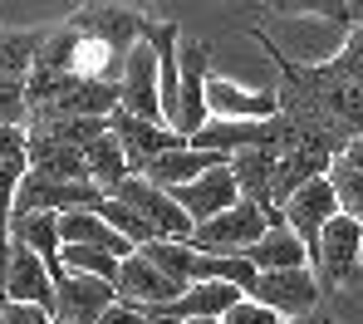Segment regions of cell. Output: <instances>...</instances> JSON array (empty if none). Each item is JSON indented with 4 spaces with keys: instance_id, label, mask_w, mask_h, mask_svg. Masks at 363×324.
<instances>
[{
    "instance_id": "1",
    "label": "cell",
    "mask_w": 363,
    "mask_h": 324,
    "mask_svg": "<svg viewBox=\"0 0 363 324\" xmlns=\"http://www.w3.org/2000/svg\"><path fill=\"white\" fill-rule=\"evenodd\" d=\"M280 221H285V211H265V206H255V201H241V206H231L226 216L196 226L186 246L201 251V256H250V251L265 241V231L280 226Z\"/></svg>"
},
{
    "instance_id": "2",
    "label": "cell",
    "mask_w": 363,
    "mask_h": 324,
    "mask_svg": "<svg viewBox=\"0 0 363 324\" xmlns=\"http://www.w3.org/2000/svg\"><path fill=\"white\" fill-rule=\"evenodd\" d=\"M206 84H211V45L196 40V35H182L177 50V113H172V133H182L186 143L211 123V108H206Z\"/></svg>"
},
{
    "instance_id": "3",
    "label": "cell",
    "mask_w": 363,
    "mask_h": 324,
    "mask_svg": "<svg viewBox=\"0 0 363 324\" xmlns=\"http://www.w3.org/2000/svg\"><path fill=\"white\" fill-rule=\"evenodd\" d=\"M69 25H74L89 45L108 50L113 60H128V55H133V45H138V40H143V30H147V10L104 0V5H79V10L69 15Z\"/></svg>"
},
{
    "instance_id": "4",
    "label": "cell",
    "mask_w": 363,
    "mask_h": 324,
    "mask_svg": "<svg viewBox=\"0 0 363 324\" xmlns=\"http://www.w3.org/2000/svg\"><path fill=\"white\" fill-rule=\"evenodd\" d=\"M314 275L324 290H354L363 280V226L354 216H334L324 226V241H319V260H314Z\"/></svg>"
},
{
    "instance_id": "5",
    "label": "cell",
    "mask_w": 363,
    "mask_h": 324,
    "mask_svg": "<svg viewBox=\"0 0 363 324\" xmlns=\"http://www.w3.org/2000/svg\"><path fill=\"white\" fill-rule=\"evenodd\" d=\"M118 94H123V108L118 113H133L143 123H162L167 128V108H162V65H157V50L147 40L133 45L128 65H123L118 79Z\"/></svg>"
},
{
    "instance_id": "6",
    "label": "cell",
    "mask_w": 363,
    "mask_h": 324,
    "mask_svg": "<svg viewBox=\"0 0 363 324\" xmlns=\"http://www.w3.org/2000/svg\"><path fill=\"white\" fill-rule=\"evenodd\" d=\"M319 295H324V285H319V275L304 265V270H260V280L250 285L245 300H260V305L275 310L280 320H304V315H319V310H324Z\"/></svg>"
},
{
    "instance_id": "7",
    "label": "cell",
    "mask_w": 363,
    "mask_h": 324,
    "mask_svg": "<svg viewBox=\"0 0 363 324\" xmlns=\"http://www.w3.org/2000/svg\"><path fill=\"white\" fill-rule=\"evenodd\" d=\"M113 201H123L128 211H138L152 231H157V241H191V231H196V221L182 211V201L172 192H162V187H152L147 177H128Z\"/></svg>"
},
{
    "instance_id": "8",
    "label": "cell",
    "mask_w": 363,
    "mask_h": 324,
    "mask_svg": "<svg viewBox=\"0 0 363 324\" xmlns=\"http://www.w3.org/2000/svg\"><path fill=\"white\" fill-rule=\"evenodd\" d=\"M339 216V192H334V182L329 177H319V182H309L304 192H295L285 201V226L295 231L304 241V251H309V265L319 260V241H324V226Z\"/></svg>"
},
{
    "instance_id": "9",
    "label": "cell",
    "mask_w": 363,
    "mask_h": 324,
    "mask_svg": "<svg viewBox=\"0 0 363 324\" xmlns=\"http://www.w3.org/2000/svg\"><path fill=\"white\" fill-rule=\"evenodd\" d=\"M206 108H211V118H231V123H270V118H280V94L275 89H241L236 79L211 74Z\"/></svg>"
},
{
    "instance_id": "10",
    "label": "cell",
    "mask_w": 363,
    "mask_h": 324,
    "mask_svg": "<svg viewBox=\"0 0 363 324\" xmlns=\"http://www.w3.org/2000/svg\"><path fill=\"white\" fill-rule=\"evenodd\" d=\"M182 295H186V290H182L172 275H162L152 260H143V256L123 260V275H118V300L123 305H133V310H143V315H157V310H172Z\"/></svg>"
},
{
    "instance_id": "11",
    "label": "cell",
    "mask_w": 363,
    "mask_h": 324,
    "mask_svg": "<svg viewBox=\"0 0 363 324\" xmlns=\"http://www.w3.org/2000/svg\"><path fill=\"white\" fill-rule=\"evenodd\" d=\"M118 305V285L94 280V275H64L55 295V320L60 324H104V315Z\"/></svg>"
},
{
    "instance_id": "12",
    "label": "cell",
    "mask_w": 363,
    "mask_h": 324,
    "mask_svg": "<svg viewBox=\"0 0 363 324\" xmlns=\"http://www.w3.org/2000/svg\"><path fill=\"white\" fill-rule=\"evenodd\" d=\"M108 133H113V143L128 152L133 177H138L147 162H157V157H167V152L186 147V138H182V133L162 128V123H143V118H133V113H113V118H108Z\"/></svg>"
},
{
    "instance_id": "13",
    "label": "cell",
    "mask_w": 363,
    "mask_h": 324,
    "mask_svg": "<svg viewBox=\"0 0 363 324\" xmlns=\"http://www.w3.org/2000/svg\"><path fill=\"white\" fill-rule=\"evenodd\" d=\"M172 196L182 201V211H186L196 226L226 216L231 206H241V201H245L241 187H236V177H231V162H221L216 172H206L201 182H191V187H182V192H172Z\"/></svg>"
},
{
    "instance_id": "14",
    "label": "cell",
    "mask_w": 363,
    "mask_h": 324,
    "mask_svg": "<svg viewBox=\"0 0 363 324\" xmlns=\"http://www.w3.org/2000/svg\"><path fill=\"white\" fill-rule=\"evenodd\" d=\"M55 295H60L55 270L35 256L30 246H15V241H10V300H15V305L50 310V315H55Z\"/></svg>"
},
{
    "instance_id": "15",
    "label": "cell",
    "mask_w": 363,
    "mask_h": 324,
    "mask_svg": "<svg viewBox=\"0 0 363 324\" xmlns=\"http://www.w3.org/2000/svg\"><path fill=\"white\" fill-rule=\"evenodd\" d=\"M221 162H231V157H216V152H196L191 143L177 147V152H167V157H157V162H147L138 177H147L152 187H162V192H182V187H191V182H201L206 172H216Z\"/></svg>"
},
{
    "instance_id": "16",
    "label": "cell",
    "mask_w": 363,
    "mask_h": 324,
    "mask_svg": "<svg viewBox=\"0 0 363 324\" xmlns=\"http://www.w3.org/2000/svg\"><path fill=\"white\" fill-rule=\"evenodd\" d=\"M10 241H15V246H30L35 256L55 270V280H64V275H69V270H64L60 216H50V211H20V216H15V226H10Z\"/></svg>"
},
{
    "instance_id": "17",
    "label": "cell",
    "mask_w": 363,
    "mask_h": 324,
    "mask_svg": "<svg viewBox=\"0 0 363 324\" xmlns=\"http://www.w3.org/2000/svg\"><path fill=\"white\" fill-rule=\"evenodd\" d=\"M60 241L64 246H94V251H108V256H118V260L138 256V246L123 241L99 211H69V216H60Z\"/></svg>"
},
{
    "instance_id": "18",
    "label": "cell",
    "mask_w": 363,
    "mask_h": 324,
    "mask_svg": "<svg viewBox=\"0 0 363 324\" xmlns=\"http://www.w3.org/2000/svg\"><path fill=\"white\" fill-rule=\"evenodd\" d=\"M339 157H329V152H285L280 162H275V211H285V201L295 192H304L309 182H319V177H329V167H334Z\"/></svg>"
},
{
    "instance_id": "19",
    "label": "cell",
    "mask_w": 363,
    "mask_h": 324,
    "mask_svg": "<svg viewBox=\"0 0 363 324\" xmlns=\"http://www.w3.org/2000/svg\"><path fill=\"white\" fill-rule=\"evenodd\" d=\"M275 152H265V147H250V152H236L231 157V177H236V187H241L245 201H255V206H265V211H275Z\"/></svg>"
},
{
    "instance_id": "20",
    "label": "cell",
    "mask_w": 363,
    "mask_h": 324,
    "mask_svg": "<svg viewBox=\"0 0 363 324\" xmlns=\"http://www.w3.org/2000/svg\"><path fill=\"white\" fill-rule=\"evenodd\" d=\"M245 260H250L255 270H304V265H309V251H304L300 236L280 221V226L265 231V241H260ZM309 270H314V265H309Z\"/></svg>"
},
{
    "instance_id": "21",
    "label": "cell",
    "mask_w": 363,
    "mask_h": 324,
    "mask_svg": "<svg viewBox=\"0 0 363 324\" xmlns=\"http://www.w3.org/2000/svg\"><path fill=\"white\" fill-rule=\"evenodd\" d=\"M84 162H89V182L104 196H113L123 182L133 177V162H128V152L113 143V133L99 138V143H89V147H84Z\"/></svg>"
},
{
    "instance_id": "22",
    "label": "cell",
    "mask_w": 363,
    "mask_h": 324,
    "mask_svg": "<svg viewBox=\"0 0 363 324\" xmlns=\"http://www.w3.org/2000/svg\"><path fill=\"white\" fill-rule=\"evenodd\" d=\"M45 30H0V79H25L30 84L40 45H45Z\"/></svg>"
},
{
    "instance_id": "23",
    "label": "cell",
    "mask_w": 363,
    "mask_h": 324,
    "mask_svg": "<svg viewBox=\"0 0 363 324\" xmlns=\"http://www.w3.org/2000/svg\"><path fill=\"white\" fill-rule=\"evenodd\" d=\"M64 270H74V275H94V280L118 285L123 260L108 256V251H94V246H64Z\"/></svg>"
},
{
    "instance_id": "24",
    "label": "cell",
    "mask_w": 363,
    "mask_h": 324,
    "mask_svg": "<svg viewBox=\"0 0 363 324\" xmlns=\"http://www.w3.org/2000/svg\"><path fill=\"white\" fill-rule=\"evenodd\" d=\"M99 216H104V221H108V226H113V231H118L123 241H133V246H138V251H143V246H152V241H157V231H152V226H147V221H143V216H138V211H128V206H123V201H113V196H104V201H99Z\"/></svg>"
},
{
    "instance_id": "25",
    "label": "cell",
    "mask_w": 363,
    "mask_h": 324,
    "mask_svg": "<svg viewBox=\"0 0 363 324\" xmlns=\"http://www.w3.org/2000/svg\"><path fill=\"white\" fill-rule=\"evenodd\" d=\"M329 182H334V192H339V211L354 216V221L363 226V172L354 167V162L339 157V162L329 167Z\"/></svg>"
},
{
    "instance_id": "26",
    "label": "cell",
    "mask_w": 363,
    "mask_h": 324,
    "mask_svg": "<svg viewBox=\"0 0 363 324\" xmlns=\"http://www.w3.org/2000/svg\"><path fill=\"white\" fill-rule=\"evenodd\" d=\"M0 128H30V84L25 79H0Z\"/></svg>"
},
{
    "instance_id": "27",
    "label": "cell",
    "mask_w": 363,
    "mask_h": 324,
    "mask_svg": "<svg viewBox=\"0 0 363 324\" xmlns=\"http://www.w3.org/2000/svg\"><path fill=\"white\" fill-rule=\"evenodd\" d=\"M329 69H334L339 79H349V84H363V25H354V30H349L344 50L329 60Z\"/></svg>"
},
{
    "instance_id": "28",
    "label": "cell",
    "mask_w": 363,
    "mask_h": 324,
    "mask_svg": "<svg viewBox=\"0 0 363 324\" xmlns=\"http://www.w3.org/2000/svg\"><path fill=\"white\" fill-rule=\"evenodd\" d=\"M221 324H285V320H280L275 310H265L260 300H241V305L226 310V320H221Z\"/></svg>"
},
{
    "instance_id": "29",
    "label": "cell",
    "mask_w": 363,
    "mask_h": 324,
    "mask_svg": "<svg viewBox=\"0 0 363 324\" xmlns=\"http://www.w3.org/2000/svg\"><path fill=\"white\" fill-rule=\"evenodd\" d=\"M0 324H60L50 310H35V305H10V315Z\"/></svg>"
},
{
    "instance_id": "30",
    "label": "cell",
    "mask_w": 363,
    "mask_h": 324,
    "mask_svg": "<svg viewBox=\"0 0 363 324\" xmlns=\"http://www.w3.org/2000/svg\"><path fill=\"white\" fill-rule=\"evenodd\" d=\"M20 152H30V138L20 128H0V157H20Z\"/></svg>"
},
{
    "instance_id": "31",
    "label": "cell",
    "mask_w": 363,
    "mask_h": 324,
    "mask_svg": "<svg viewBox=\"0 0 363 324\" xmlns=\"http://www.w3.org/2000/svg\"><path fill=\"white\" fill-rule=\"evenodd\" d=\"M285 324H339V315H329V310H319V315H304V320H285Z\"/></svg>"
},
{
    "instance_id": "32",
    "label": "cell",
    "mask_w": 363,
    "mask_h": 324,
    "mask_svg": "<svg viewBox=\"0 0 363 324\" xmlns=\"http://www.w3.org/2000/svg\"><path fill=\"white\" fill-rule=\"evenodd\" d=\"M344 162H354V167H359V172H363V138H359V143H354V147H349V152H344Z\"/></svg>"
},
{
    "instance_id": "33",
    "label": "cell",
    "mask_w": 363,
    "mask_h": 324,
    "mask_svg": "<svg viewBox=\"0 0 363 324\" xmlns=\"http://www.w3.org/2000/svg\"><path fill=\"white\" fill-rule=\"evenodd\" d=\"M196 324H221V320H196Z\"/></svg>"
}]
</instances>
